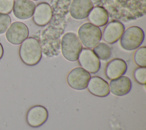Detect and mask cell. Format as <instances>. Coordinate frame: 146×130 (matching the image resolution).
<instances>
[{"mask_svg": "<svg viewBox=\"0 0 146 130\" xmlns=\"http://www.w3.org/2000/svg\"><path fill=\"white\" fill-rule=\"evenodd\" d=\"M78 60L80 67L90 74L97 73L101 67L100 59L90 48H83L79 55Z\"/></svg>", "mask_w": 146, "mask_h": 130, "instance_id": "obj_6", "label": "cell"}, {"mask_svg": "<svg viewBox=\"0 0 146 130\" xmlns=\"http://www.w3.org/2000/svg\"><path fill=\"white\" fill-rule=\"evenodd\" d=\"M31 1H38V0H30Z\"/></svg>", "mask_w": 146, "mask_h": 130, "instance_id": "obj_23", "label": "cell"}, {"mask_svg": "<svg viewBox=\"0 0 146 130\" xmlns=\"http://www.w3.org/2000/svg\"><path fill=\"white\" fill-rule=\"evenodd\" d=\"M78 34L81 43L86 48L90 49L100 42L102 36L100 29L90 22L81 25L78 29Z\"/></svg>", "mask_w": 146, "mask_h": 130, "instance_id": "obj_3", "label": "cell"}, {"mask_svg": "<svg viewBox=\"0 0 146 130\" xmlns=\"http://www.w3.org/2000/svg\"><path fill=\"white\" fill-rule=\"evenodd\" d=\"M127 70V64L125 60L120 58H114L106 65L105 75L109 80L116 79L124 75Z\"/></svg>", "mask_w": 146, "mask_h": 130, "instance_id": "obj_13", "label": "cell"}, {"mask_svg": "<svg viewBox=\"0 0 146 130\" xmlns=\"http://www.w3.org/2000/svg\"><path fill=\"white\" fill-rule=\"evenodd\" d=\"M144 39V32L143 29L139 26H132L124 30L120 39V44L123 49L131 51L139 48Z\"/></svg>", "mask_w": 146, "mask_h": 130, "instance_id": "obj_4", "label": "cell"}, {"mask_svg": "<svg viewBox=\"0 0 146 130\" xmlns=\"http://www.w3.org/2000/svg\"><path fill=\"white\" fill-rule=\"evenodd\" d=\"M52 15L53 13L50 5L46 2H40L35 7L33 19L36 25L43 27L50 22Z\"/></svg>", "mask_w": 146, "mask_h": 130, "instance_id": "obj_10", "label": "cell"}, {"mask_svg": "<svg viewBox=\"0 0 146 130\" xmlns=\"http://www.w3.org/2000/svg\"><path fill=\"white\" fill-rule=\"evenodd\" d=\"M91 78L90 74L79 67L71 70L67 76L68 86L75 90H82L87 88Z\"/></svg>", "mask_w": 146, "mask_h": 130, "instance_id": "obj_7", "label": "cell"}, {"mask_svg": "<svg viewBox=\"0 0 146 130\" xmlns=\"http://www.w3.org/2000/svg\"><path fill=\"white\" fill-rule=\"evenodd\" d=\"M35 7V3L30 0H15L13 12L17 18L27 19L33 17Z\"/></svg>", "mask_w": 146, "mask_h": 130, "instance_id": "obj_14", "label": "cell"}, {"mask_svg": "<svg viewBox=\"0 0 146 130\" xmlns=\"http://www.w3.org/2000/svg\"><path fill=\"white\" fill-rule=\"evenodd\" d=\"M93 7L91 0H72L70 6V14L75 19H84L87 18Z\"/></svg>", "mask_w": 146, "mask_h": 130, "instance_id": "obj_11", "label": "cell"}, {"mask_svg": "<svg viewBox=\"0 0 146 130\" xmlns=\"http://www.w3.org/2000/svg\"><path fill=\"white\" fill-rule=\"evenodd\" d=\"M87 18L91 24L98 27H102L108 23L109 16L108 12L104 7L96 6L92 9Z\"/></svg>", "mask_w": 146, "mask_h": 130, "instance_id": "obj_16", "label": "cell"}, {"mask_svg": "<svg viewBox=\"0 0 146 130\" xmlns=\"http://www.w3.org/2000/svg\"><path fill=\"white\" fill-rule=\"evenodd\" d=\"M48 117L47 109L43 105H35L27 111L26 120L27 124L33 128H37L43 125Z\"/></svg>", "mask_w": 146, "mask_h": 130, "instance_id": "obj_8", "label": "cell"}, {"mask_svg": "<svg viewBox=\"0 0 146 130\" xmlns=\"http://www.w3.org/2000/svg\"><path fill=\"white\" fill-rule=\"evenodd\" d=\"M29 35V30L27 25L18 21L11 23L5 32L7 40L14 45L21 44L28 38Z\"/></svg>", "mask_w": 146, "mask_h": 130, "instance_id": "obj_5", "label": "cell"}, {"mask_svg": "<svg viewBox=\"0 0 146 130\" xmlns=\"http://www.w3.org/2000/svg\"><path fill=\"white\" fill-rule=\"evenodd\" d=\"M110 91L114 95L121 96L128 94L132 88V82L126 76H121L111 80L110 84Z\"/></svg>", "mask_w": 146, "mask_h": 130, "instance_id": "obj_15", "label": "cell"}, {"mask_svg": "<svg viewBox=\"0 0 146 130\" xmlns=\"http://www.w3.org/2000/svg\"><path fill=\"white\" fill-rule=\"evenodd\" d=\"M133 60L139 67H146V47L145 46L137 48L134 53Z\"/></svg>", "mask_w": 146, "mask_h": 130, "instance_id": "obj_18", "label": "cell"}, {"mask_svg": "<svg viewBox=\"0 0 146 130\" xmlns=\"http://www.w3.org/2000/svg\"><path fill=\"white\" fill-rule=\"evenodd\" d=\"M61 52L67 60L75 62L78 60L79 55L83 48L78 35L72 32L64 34L61 40Z\"/></svg>", "mask_w": 146, "mask_h": 130, "instance_id": "obj_2", "label": "cell"}, {"mask_svg": "<svg viewBox=\"0 0 146 130\" xmlns=\"http://www.w3.org/2000/svg\"><path fill=\"white\" fill-rule=\"evenodd\" d=\"M19 55L22 62L29 66L36 65L42 57L39 42L34 37H28L20 45Z\"/></svg>", "mask_w": 146, "mask_h": 130, "instance_id": "obj_1", "label": "cell"}, {"mask_svg": "<svg viewBox=\"0 0 146 130\" xmlns=\"http://www.w3.org/2000/svg\"><path fill=\"white\" fill-rule=\"evenodd\" d=\"M11 18L9 14L0 13V34L5 33L11 24Z\"/></svg>", "mask_w": 146, "mask_h": 130, "instance_id": "obj_20", "label": "cell"}, {"mask_svg": "<svg viewBox=\"0 0 146 130\" xmlns=\"http://www.w3.org/2000/svg\"><path fill=\"white\" fill-rule=\"evenodd\" d=\"M87 88L90 94L100 98L106 97L110 93L108 82L98 76L91 77Z\"/></svg>", "mask_w": 146, "mask_h": 130, "instance_id": "obj_12", "label": "cell"}, {"mask_svg": "<svg viewBox=\"0 0 146 130\" xmlns=\"http://www.w3.org/2000/svg\"><path fill=\"white\" fill-rule=\"evenodd\" d=\"M92 51L98 58L102 60L109 59L112 55L111 48L109 45L104 42H99L93 48Z\"/></svg>", "mask_w": 146, "mask_h": 130, "instance_id": "obj_17", "label": "cell"}, {"mask_svg": "<svg viewBox=\"0 0 146 130\" xmlns=\"http://www.w3.org/2000/svg\"><path fill=\"white\" fill-rule=\"evenodd\" d=\"M14 0H0V13L9 14L13 10Z\"/></svg>", "mask_w": 146, "mask_h": 130, "instance_id": "obj_21", "label": "cell"}, {"mask_svg": "<svg viewBox=\"0 0 146 130\" xmlns=\"http://www.w3.org/2000/svg\"><path fill=\"white\" fill-rule=\"evenodd\" d=\"M133 78L135 81L141 85L146 83V67H139L133 71Z\"/></svg>", "mask_w": 146, "mask_h": 130, "instance_id": "obj_19", "label": "cell"}, {"mask_svg": "<svg viewBox=\"0 0 146 130\" xmlns=\"http://www.w3.org/2000/svg\"><path fill=\"white\" fill-rule=\"evenodd\" d=\"M3 52H4V51H3V47L2 45V44L0 43V60L2 59V58L3 57Z\"/></svg>", "mask_w": 146, "mask_h": 130, "instance_id": "obj_22", "label": "cell"}, {"mask_svg": "<svg viewBox=\"0 0 146 130\" xmlns=\"http://www.w3.org/2000/svg\"><path fill=\"white\" fill-rule=\"evenodd\" d=\"M125 30L124 25L118 21H112L106 24L103 29L102 36L103 40L108 44L117 42Z\"/></svg>", "mask_w": 146, "mask_h": 130, "instance_id": "obj_9", "label": "cell"}]
</instances>
